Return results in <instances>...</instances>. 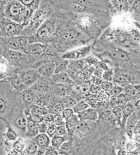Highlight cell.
<instances>
[{"instance_id":"obj_1","label":"cell","mask_w":140,"mask_h":155,"mask_svg":"<svg viewBox=\"0 0 140 155\" xmlns=\"http://www.w3.org/2000/svg\"><path fill=\"white\" fill-rule=\"evenodd\" d=\"M25 6L18 0H11L6 4L4 8V14L6 18L18 23H22L24 20L22 12Z\"/></svg>"},{"instance_id":"obj_2","label":"cell","mask_w":140,"mask_h":155,"mask_svg":"<svg viewBox=\"0 0 140 155\" xmlns=\"http://www.w3.org/2000/svg\"><path fill=\"white\" fill-rule=\"evenodd\" d=\"M22 25L18 22H13L8 18H4L2 22V34L7 38L13 37L17 35L21 31Z\"/></svg>"},{"instance_id":"obj_3","label":"cell","mask_w":140,"mask_h":155,"mask_svg":"<svg viewBox=\"0 0 140 155\" xmlns=\"http://www.w3.org/2000/svg\"><path fill=\"white\" fill-rule=\"evenodd\" d=\"M27 39L24 36H15L13 37L7 38L6 39V45L10 50L17 51H27Z\"/></svg>"},{"instance_id":"obj_4","label":"cell","mask_w":140,"mask_h":155,"mask_svg":"<svg viewBox=\"0 0 140 155\" xmlns=\"http://www.w3.org/2000/svg\"><path fill=\"white\" fill-rule=\"evenodd\" d=\"M25 85L27 87L32 86L36 81L41 78V75L38 70L29 69L23 71L20 75Z\"/></svg>"},{"instance_id":"obj_5","label":"cell","mask_w":140,"mask_h":155,"mask_svg":"<svg viewBox=\"0 0 140 155\" xmlns=\"http://www.w3.org/2000/svg\"><path fill=\"white\" fill-rule=\"evenodd\" d=\"M91 48V45H88V46L83 47L81 48L67 52L63 54V58L66 60H77V59L84 58L90 52Z\"/></svg>"},{"instance_id":"obj_6","label":"cell","mask_w":140,"mask_h":155,"mask_svg":"<svg viewBox=\"0 0 140 155\" xmlns=\"http://www.w3.org/2000/svg\"><path fill=\"white\" fill-rule=\"evenodd\" d=\"M13 125L15 129L21 132L22 134H26L27 126V116L25 112L21 111L18 114L13 121Z\"/></svg>"},{"instance_id":"obj_7","label":"cell","mask_w":140,"mask_h":155,"mask_svg":"<svg viewBox=\"0 0 140 155\" xmlns=\"http://www.w3.org/2000/svg\"><path fill=\"white\" fill-rule=\"evenodd\" d=\"M25 113L27 116V131H26V134H25V136H26L27 138L33 139L35 136H36L39 134V129H38V124H36V123L34 122V121L31 119L29 115L28 110H25Z\"/></svg>"},{"instance_id":"obj_8","label":"cell","mask_w":140,"mask_h":155,"mask_svg":"<svg viewBox=\"0 0 140 155\" xmlns=\"http://www.w3.org/2000/svg\"><path fill=\"white\" fill-rule=\"evenodd\" d=\"M55 25L53 22L47 21L40 27L37 31V36L41 38L49 37L54 32Z\"/></svg>"},{"instance_id":"obj_9","label":"cell","mask_w":140,"mask_h":155,"mask_svg":"<svg viewBox=\"0 0 140 155\" xmlns=\"http://www.w3.org/2000/svg\"><path fill=\"white\" fill-rule=\"evenodd\" d=\"M32 140L36 143V145L41 150L45 152V150L50 145L51 139L47 134H39Z\"/></svg>"},{"instance_id":"obj_10","label":"cell","mask_w":140,"mask_h":155,"mask_svg":"<svg viewBox=\"0 0 140 155\" xmlns=\"http://www.w3.org/2000/svg\"><path fill=\"white\" fill-rule=\"evenodd\" d=\"M78 116H79V120L83 122H95L99 118V114L97 111L90 107L88 110Z\"/></svg>"},{"instance_id":"obj_11","label":"cell","mask_w":140,"mask_h":155,"mask_svg":"<svg viewBox=\"0 0 140 155\" xmlns=\"http://www.w3.org/2000/svg\"><path fill=\"white\" fill-rule=\"evenodd\" d=\"M27 51L34 58H39L45 52V46L39 43H34L29 45Z\"/></svg>"},{"instance_id":"obj_12","label":"cell","mask_w":140,"mask_h":155,"mask_svg":"<svg viewBox=\"0 0 140 155\" xmlns=\"http://www.w3.org/2000/svg\"><path fill=\"white\" fill-rule=\"evenodd\" d=\"M35 98V93H34V91L32 90V89H26V90L22 91L21 95H20V99H21L25 106H26L27 108L30 106V105H33L32 104L34 102Z\"/></svg>"},{"instance_id":"obj_13","label":"cell","mask_w":140,"mask_h":155,"mask_svg":"<svg viewBox=\"0 0 140 155\" xmlns=\"http://www.w3.org/2000/svg\"><path fill=\"white\" fill-rule=\"evenodd\" d=\"M38 71L41 76L43 78L52 76L56 71V63L50 61V62L45 64L39 68Z\"/></svg>"},{"instance_id":"obj_14","label":"cell","mask_w":140,"mask_h":155,"mask_svg":"<svg viewBox=\"0 0 140 155\" xmlns=\"http://www.w3.org/2000/svg\"><path fill=\"white\" fill-rule=\"evenodd\" d=\"M50 81L57 84H70L72 83V79L67 73L62 72L59 74H54L50 76Z\"/></svg>"},{"instance_id":"obj_15","label":"cell","mask_w":140,"mask_h":155,"mask_svg":"<svg viewBox=\"0 0 140 155\" xmlns=\"http://www.w3.org/2000/svg\"><path fill=\"white\" fill-rule=\"evenodd\" d=\"M9 81L10 82L11 86L13 87V88H14L15 90L20 91V92H22L25 90H26L27 88L26 86L25 85V84L22 82L21 77L19 75L15 74L13 76L9 77Z\"/></svg>"},{"instance_id":"obj_16","label":"cell","mask_w":140,"mask_h":155,"mask_svg":"<svg viewBox=\"0 0 140 155\" xmlns=\"http://www.w3.org/2000/svg\"><path fill=\"white\" fill-rule=\"evenodd\" d=\"M138 120L137 114L135 112L127 120V122L125 124L126 131H127L128 135L130 136V138H132L133 131L135 130V127L138 123Z\"/></svg>"},{"instance_id":"obj_17","label":"cell","mask_w":140,"mask_h":155,"mask_svg":"<svg viewBox=\"0 0 140 155\" xmlns=\"http://www.w3.org/2000/svg\"><path fill=\"white\" fill-rule=\"evenodd\" d=\"M135 109L136 108H135V105L132 103H128L125 105L123 108L122 120H121V124L123 125V127L125 126L128 119L135 112Z\"/></svg>"},{"instance_id":"obj_18","label":"cell","mask_w":140,"mask_h":155,"mask_svg":"<svg viewBox=\"0 0 140 155\" xmlns=\"http://www.w3.org/2000/svg\"><path fill=\"white\" fill-rule=\"evenodd\" d=\"M24 57V54L20 51H12L9 50L5 53V58L9 61L11 63H18L20 60H22Z\"/></svg>"},{"instance_id":"obj_19","label":"cell","mask_w":140,"mask_h":155,"mask_svg":"<svg viewBox=\"0 0 140 155\" xmlns=\"http://www.w3.org/2000/svg\"><path fill=\"white\" fill-rule=\"evenodd\" d=\"M79 116L77 114H75L74 116H72L70 119L67 120L65 122V127L67 130L69 135H72L73 133L75 132L77 129V124L79 122Z\"/></svg>"},{"instance_id":"obj_20","label":"cell","mask_w":140,"mask_h":155,"mask_svg":"<svg viewBox=\"0 0 140 155\" xmlns=\"http://www.w3.org/2000/svg\"><path fill=\"white\" fill-rule=\"evenodd\" d=\"M111 57L114 60L119 62H125L129 60V55L125 51L121 49H116L111 52Z\"/></svg>"},{"instance_id":"obj_21","label":"cell","mask_w":140,"mask_h":155,"mask_svg":"<svg viewBox=\"0 0 140 155\" xmlns=\"http://www.w3.org/2000/svg\"><path fill=\"white\" fill-rule=\"evenodd\" d=\"M60 155H74V148L71 141L67 140L59 149Z\"/></svg>"},{"instance_id":"obj_22","label":"cell","mask_w":140,"mask_h":155,"mask_svg":"<svg viewBox=\"0 0 140 155\" xmlns=\"http://www.w3.org/2000/svg\"><path fill=\"white\" fill-rule=\"evenodd\" d=\"M49 84L44 81H41L39 78L32 86H31V89L34 92L39 93H43L46 92L49 89Z\"/></svg>"},{"instance_id":"obj_23","label":"cell","mask_w":140,"mask_h":155,"mask_svg":"<svg viewBox=\"0 0 140 155\" xmlns=\"http://www.w3.org/2000/svg\"><path fill=\"white\" fill-rule=\"evenodd\" d=\"M64 109H65V106H64L63 103L60 101H56L54 102L52 105H50L48 110L49 111V113L50 114L56 115V114H61Z\"/></svg>"},{"instance_id":"obj_24","label":"cell","mask_w":140,"mask_h":155,"mask_svg":"<svg viewBox=\"0 0 140 155\" xmlns=\"http://www.w3.org/2000/svg\"><path fill=\"white\" fill-rule=\"evenodd\" d=\"M90 105L87 103V102L85 101L84 100H83V101H79L75 105L74 108H73V110H74L75 114L79 115L80 114L85 112L86 110H88L90 108Z\"/></svg>"},{"instance_id":"obj_25","label":"cell","mask_w":140,"mask_h":155,"mask_svg":"<svg viewBox=\"0 0 140 155\" xmlns=\"http://www.w3.org/2000/svg\"><path fill=\"white\" fill-rule=\"evenodd\" d=\"M67 140L68 139L67 138V136H56L51 138V140H50V145H51L53 147H54L55 149L59 150L60 147H61V145Z\"/></svg>"},{"instance_id":"obj_26","label":"cell","mask_w":140,"mask_h":155,"mask_svg":"<svg viewBox=\"0 0 140 155\" xmlns=\"http://www.w3.org/2000/svg\"><path fill=\"white\" fill-rule=\"evenodd\" d=\"M18 1L25 6L32 9L34 11L38 8L40 4V0H18Z\"/></svg>"},{"instance_id":"obj_27","label":"cell","mask_w":140,"mask_h":155,"mask_svg":"<svg viewBox=\"0 0 140 155\" xmlns=\"http://www.w3.org/2000/svg\"><path fill=\"white\" fill-rule=\"evenodd\" d=\"M69 65V61L66 59H63L60 60L58 62L56 63V71L55 74H59V73L65 72V71L67 69Z\"/></svg>"},{"instance_id":"obj_28","label":"cell","mask_w":140,"mask_h":155,"mask_svg":"<svg viewBox=\"0 0 140 155\" xmlns=\"http://www.w3.org/2000/svg\"><path fill=\"white\" fill-rule=\"evenodd\" d=\"M4 134H5L6 138L10 141L16 140L18 138V134L17 133V131H15L13 127H11L9 124L7 126L6 131Z\"/></svg>"},{"instance_id":"obj_29","label":"cell","mask_w":140,"mask_h":155,"mask_svg":"<svg viewBox=\"0 0 140 155\" xmlns=\"http://www.w3.org/2000/svg\"><path fill=\"white\" fill-rule=\"evenodd\" d=\"M29 110L43 116H45L46 115H47V114H49L48 108H46L44 106H39V105L33 104L32 105L30 108H29Z\"/></svg>"},{"instance_id":"obj_30","label":"cell","mask_w":140,"mask_h":155,"mask_svg":"<svg viewBox=\"0 0 140 155\" xmlns=\"http://www.w3.org/2000/svg\"><path fill=\"white\" fill-rule=\"evenodd\" d=\"M125 105H120V106H116L115 108H113V110H112V113H113L114 115L116 117V119L121 124V120H122L123 117V108Z\"/></svg>"},{"instance_id":"obj_31","label":"cell","mask_w":140,"mask_h":155,"mask_svg":"<svg viewBox=\"0 0 140 155\" xmlns=\"http://www.w3.org/2000/svg\"><path fill=\"white\" fill-rule=\"evenodd\" d=\"M116 85L119 86H128L129 85V81H128V78L123 76V75H118L114 79Z\"/></svg>"},{"instance_id":"obj_32","label":"cell","mask_w":140,"mask_h":155,"mask_svg":"<svg viewBox=\"0 0 140 155\" xmlns=\"http://www.w3.org/2000/svg\"><path fill=\"white\" fill-rule=\"evenodd\" d=\"M79 101V100L75 99L74 97H67L64 99L63 101H62V103H63V104L64 105V106L67 107V108H72V107L74 108L75 105L77 104Z\"/></svg>"},{"instance_id":"obj_33","label":"cell","mask_w":140,"mask_h":155,"mask_svg":"<svg viewBox=\"0 0 140 155\" xmlns=\"http://www.w3.org/2000/svg\"><path fill=\"white\" fill-rule=\"evenodd\" d=\"M28 113L31 119L34 122L36 123V124H40V123L43 122V120H44V116L41 115L39 114L34 113L33 111H31L30 110H28Z\"/></svg>"},{"instance_id":"obj_34","label":"cell","mask_w":140,"mask_h":155,"mask_svg":"<svg viewBox=\"0 0 140 155\" xmlns=\"http://www.w3.org/2000/svg\"><path fill=\"white\" fill-rule=\"evenodd\" d=\"M84 101L87 102L90 106H94L97 103L98 99L93 94H86L84 97Z\"/></svg>"},{"instance_id":"obj_35","label":"cell","mask_w":140,"mask_h":155,"mask_svg":"<svg viewBox=\"0 0 140 155\" xmlns=\"http://www.w3.org/2000/svg\"><path fill=\"white\" fill-rule=\"evenodd\" d=\"M62 116L64 118V120H65V122L67 120H68L69 119H70L72 116H74L75 115V113L73 108H66L63 110V112H62Z\"/></svg>"},{"instance_id":"obj_36","label":"cell","mask_w":140,"mask_h":155,"mask_svg":"<svg viewBox=\"0 0 140 155\" xmlns=\"http://www.w3.org/2000/svg\"><path fill=\"white\" fill-rule=\"evenodd\" d=\"M100 86L102 90H104L105 92H110L112 90V89H113L114 85L111 81H102V83H101Z\"/></svg>"},{"instance_id":"obj_37","label":"cell","mask_w":140,"mask_h":155,"mask_svg":"<svg viewBox=\"0 0 140 155\" xmlns=\"http://www.w3.org/2000/svg\"><path fill=\"white\" fill-rule=\"evenodd\" d=\"M70 8L72 9V10L77 11V12H79V13L85 12V11L88 9V8L85 7V6H82L79 4L74 3V2H73V3H70Z\"/></svg>"},{"instance_id":"obj_38","label":"cell","mask_w":140,"mask_h":155,"mask_svg":"<svg viewBox=\"0 0 140 155\" xmlns=\"http://www.w3.org/2000/svg\"><path fill=\"white\" fill-rule=\"evenodd\" d=\"M67 134H68V132H67V128L65 127V124L60 125V126H57L56 136H67Z\"/></svg>"},{"instance_id":"obj_39","label":"cell","mask_w":140,"mask_h":155,"mask_svg":"<svg viewBox=\"0 0 140 155\" xmlns=\"http://www.w3.org/2000/svg\"><path fill=\"white\" fill-rule=\"evenodd\" d=\"M57 130V125L55 124L54 123L48 125V130H47V134L49 136L50 138L54 137L56 136Z\"/></svg>"},{"instance_id":"obj_40","label":"cell","mask_w":140,"mask_h":155,"mask_svg":"<svg viewBox=\"0 0 140 155\" xmlns=\"http://www.w3.org/2000/svg\"><path fill=\"white\" fill-rule=\"evenodd\" d=\"M53 123L57 126H60V125L65 124V120L62 116V114H56L53 115Z\"/></svg>"},{"instance_id":"obj_41","label":"cell","mask_w":140,"mask_h":155,"mask_svg":"<svg viewBox=\"0 0 140 155\" xmlns=\"http://www.w3.org/2000/svg\"><path fill=\"white\" fill-rule=\"evenodd\" d=\"M44 155H60L59 151L58 150L55 149L51 145L47 148L44 152Z\"/></svg>"},{"instance_id":"obj_42","label":"cell","mask_w":140,"mask_h":155,"mask_svg":"<svg viewBox=\"0 0 140 155\" xmlns=\"http://www.w3.org/2000/svg\"><path fill=\"white\" fill-rule=\"evenodd\" d=\"M122 92H123V88L121 87V86L116 85L114 86L112 90L109 93L114 96H117V95H120L121 93Z\"/></svg>"},{"instance_id":"obj_43","label":"cell","mask_w":140,"mask_h":155,"mask_svg":"<svg viewBox=\"0 0 140 155\" xmlns=\"http://www.w3.org/2000/svg\"><path fill=\"white\" fill-rule=\"evenodd\" d=\"M38 129L39 134H46L48 130V124L45 122L40 123L38 124Z\"/></svg>"},{"instance_id":"obj_44","label":"cell","mask_w":140,"mask_h":155,"mask_svg":"<svg viewBox=\"0 0 140 155\" xmlns=\"http://www.w3.org/2000/svg\"><path fill=\"white\" fill-rule=\"evenodd\" d=\"M102 77H103V79H104L105 81H112V80H113V77H112V75L109 71L104 72V74H103Z\"/></svg>"},{"instance_id":"obj_45","label":"cell","mask_w":140,"mask_h":155,"mask_svg":"<svg viewBox=\"0 0 140 155\" xmlns=\"http://www.w3.org/2000/svg\"><path fill=\"white\" fill-rule=\"evenodd\" d=\"M94 76L96 78H100L103 76V72L100 69H97L94 71Z\"/></svg>"},{"instance_id":"obj_46","label":"cell","mask_w":140,"mask_h":155,"mask_svg":"<svg viewBox=\"0 0 140 155\" xmlns=\"http://www.w3.org/2000/svg\"><path fill=\"white\" fill-rule=\"evenodd\" d=\"M114 2L118 4V5H123V4H127V0H113Z\"/></svg>"},{"instance_id":"obj_47","label":"cell","mask_w":140,"mask_h":155,"mask_svg":"<svg viewBox=\"0 0 140 155\" xmlns=\"http://www.w3.org/2000/svg\"><path fill=\"white\" fill-rule=\"evenodd\" d=\"M135 108H137V110H139L140 109V99L137 100V101L134 104Z\"/></svg>"},{"instance_id":"obj_48","label":"cell","mask_w":140,"mask_h":155,"mask_svg":"<svg viewBox=\"0 0 140 155\" xmlns=\"http://www.w3.org/2000/svg\"><path fill=\"white\" fill-rule=\"evenodd\" d=\"M128 155H135V154H128Z\"/></svg>"},{"instance_id":"obj_49","label":"cell","mask_w":140,"mask_h":155,"mask_svg":"<svg viewBox=\"0 0 140 155\" xmlns=\"http://www.w3.org/2000/svg\"><path fill=\"white\" fill-rule=\"evenodd\" d=\"M137 26H138V27H140V25H137Z\"/></svg>"},{"instance_id":"obj_50","label":"cell","mask_w":140,"mask_h":155,"mask_svg":"<svg viewBox=\"0 0 140 155\" xmlns=\"http://www.w3.org/2000/svg\"><path fill=\"white\" fill-rule=\"evenodd\" d=\"M9 1H11V0H8V2H9Z\"/></svg>"}]
</instances>
